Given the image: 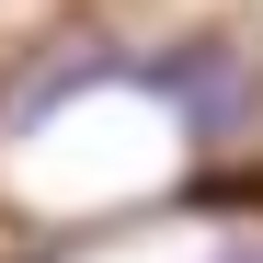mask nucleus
<instances>
[{"mask_svg":"<svg viewBox=\"0 0 263 263\" xmlns=\"http://www.w3.org/2000/svg\"><path fill=\"white\" fill-rule=\"evenodd\" d=\"M217 263H263V252H217Z\"/></svg>","mask_w":263,"mask_h":263,"instance_id":"f257e3e1","label":"nucleus"}]
</instances>
